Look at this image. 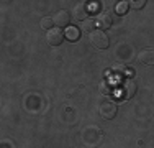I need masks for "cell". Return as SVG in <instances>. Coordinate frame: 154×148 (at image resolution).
<instances>
[{"label": "cell", "instance_id": "1", "mask_svg": "<svg viewBox=\"0 0 154 148\" xmlns=\"http://www.w3.org/2000/svg\"><path fill=\"white\" fill-rule=\"evenodd\" d=\"M90 43H92L95 48H98V50H105V48H108L107 33L102 31V30H95V31L90 33Z\"/></svg>", "mask_w": 154, "mask_h": 148}, {"label": "cell", "instance_id": "2", "mask_svg": "<svg viewBox=\"0 0 154 148\" xmlns=\"http://www.w3.org/2000/svg\"><path fill=\"white\" fill-rule=\"evenodd\" d=\"M46 41L51 44V46H57V44L62 43V31L59 28H51L49 31L46 33Z\"/></svg>", "mask_w": 154, "mask_h": 148}, {"label": "cell", "instance_id": "3", "mask_svg": "<svg viewBox=\"0 0 154 148\" xmlns=\"http://www.w3.org/2000/svg\"><path fill=\"white\" fill-rule=\"evenodd\" d=\"M100 115L107 120H112L116 115V105L113 102H103L100 105Z\"/></svg>", "mask_w": 154, "mask_h": 148}, {"label": "cell", "instance_id": "4", "mask_svg": "<svg viewBox=\"0 0 154 148\" xmlns=\"http://www.w3.org/2000/svg\"><path fill=\"white\" fill-rule=\"evenodd\" d=\"M53 21H54V25L59 27V28H62V27L67 28L69 27V21H71V17H69V13L66 12V10H61V12H57L53 17Z\"/></svg>", "mask_w": 154, "mask_h": 148}, {"label": "cell", "instance_id": "5", "mask_svg": "<svg viewBox=\"0 0 154 148\" xmlns=\"http://www.w3.org/2000/svg\"><path fill=\"white\" fill-rule=\"evenodd\" d=\"M134 92H136V84L133 82L131 79H128V81H125V82L122 84V87H120V94L123 95V97H133L134 95Z\"/></svg>", "mask_w": 154, "mask_h": 148}, {"label": "cell", "instance_id": "6", "mask_svg": "<svg viewBox=\"0 0 154 148\" xmlns=\"http://www.w3.org/2000/svg\"><path fill=\"white\" fill-rule=\"evenodd\" d=\"M95 23H97V27L103 31V30L112 27V17H110L108 13H100L97 17V20H95Z\"/></svg>", "mask_w": 154, "mask_h": 148}, {"label": "cell", "instance_id": "7", "mask_svg": "<svg viewBox=\"0 0 154 148\" xmlns=\"http://www.w3.org/2000/svg\"><path fill=\"white\" fill-rule=\"evenodd\" d=\"M72 15H74L72 18H75V20H85V17H87L85 3H77L74 7V10H72Z\"/></svg>", "mask_w": 154, "mask_h": 148}, {"label": "cell", "instance_id": "8", "mask_svg": "<svg viewBox=\"0 0 154 148\" xmlns=\"http://www.w3.org/2000/svg\"><path fill=\"white\" fill-rule=\"evenodd\" d=\"M139 61L144 63V64L152 66V64H154V51H152V50H144V51H141V54H139Z\"/></svg>", "mask_w": 154, "mask_h": 148}, {"label": "cell", "instance_id": "9", "mask_svg": "<svg viewBox=\"0 0 154 148\" xmlns=\"http://www.w3.org/2000/svg\"><path fill=\"white\" fill-rule=\"evenodd\" d=\"M66 38H69L71 41L79 40L80 38V30L77 27H67V28H66Z\"/></svg>", "mask_w": 154, "mask_h": 148}, {"label": "cell", "instance_id": "10", "mask_svg": "<svg viewBox=\"0 0 154 148\" xmlns=\"http://www.w3.org/2000/svg\"><path fill=\"white\" fill-rule=\"evenodd\" d=\"M95 27H97L95 20H90V18H89V20H84V23H82V28L85 30V31H90V33L95 31V30H94Z\"/></svg>", "mask_w": 154, "mask_h": 148}, {"label": "cell", "instance_id": "11", "mask_svg": "<svg viewBox=\"0 0 154 148\" xmlns=\"http://www.w3.org/2000/svg\"><path fill=\"white\" fill-rule=\"evenodd\" d=\"M53 23H54V21L51 20V18H48V17H45V18L41 20V27L45 28V30H48V31H49V30L53 28Z\"/></svg>", "mask_w": 154, "mask_h": 148}, {"label": "cell", "instance_id": "12", "mask_svg": "<svg viewBox=\"0 0 154 148\" xmlns=\"http://www.w3.org/2000/svg\"><path fill=\"white\" fill-rule=\"evenodd\" d=\"M128 3H130V2H120L118 5H116V12H118V13H125L128 10Z\"/></svg>", "mask_w": 154, "mask_h": 148}, {"label": "cell", "instance_id": "13", "mask_svg": "<svg viewBox=\"0 0 154 148\" xmlns=\"http://www.w3.org/2000/svg\"><path fill=\"white\" fill-rule=\"evenodd\" d=\"M130 3H131V7H133V8L139 10V8H143V7H144L146 0H133V2H130Z\"/></svg>", "mask_w": 154, "mask_h": 148}, {"label": "cell", "instance_id": "14", "mask_svg": "<svg viewBox=\"0 0 154 148\" xmlns=\"http://www.w3.org/2000/svg\"><path fill=\"white\" fill-rule=\"evenodd\" d=\"M100 91H102V94H108V92L112 91V87H110L108 82H102L100 84Z\"/></svg>", "mask_w": 154, "mask_h": 148}, {"label": "cell", "instance_id": "15", "mask_svg": "<svg viewBox=\"0 0 154 148\" xmlns=\"http://www.w3.org/2000/svg\"><path fill=\"white\" fill-rule=\"evenodd\" d=\"M113 69H115V74H125V72H126V71H125L126 68H123V66H115Z\"/></svg>", "mask_w": 154, "mask_h": 148}]
</instances>
